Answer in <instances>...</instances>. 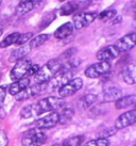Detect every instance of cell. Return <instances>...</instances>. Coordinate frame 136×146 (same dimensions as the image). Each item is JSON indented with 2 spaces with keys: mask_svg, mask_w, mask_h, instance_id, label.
I'll return each instance as SVG.
<instances>
[{
  "mask_svg": "<svg viewBox=\"0 0 136 146\" xmlns=\"http://www.w3.org/2000/svg\"><path fill=\"white\" fill-rule=\"evenodd\" d=\"M1 2H2V0H0V5H1Z\"/></svg>",
  "mask_w": 136,
  "mask_h": 146,
  "instance_id": "obj_37",
  "label": "cell"
},
{
  "mask_svg": "<svg viewBox=\"0 0 136 146\" xmlns=\"http://www.w3.org/2000/svg\"><path fill=\"white\" fill-rule=\"evenodd\" d=\"M97 100V96L94 94H87L80 99V105L83 109H87L90 106H92Z\"/></svg>",
  "mask_w": 136,
  "mask_h": 146,
  "instance_id": "obj_25",
  "label": "cell"
},
{
  "mask_svg": "<svg viewBox=\"0 0 136 146\" xmlns=\"http://www.w3.org/2000/svg\"><path fill=\"white\" fill-rule=\"evenodd\" d=\"M47 89V83H40V84H36L34 83L33 85H29L28 88H26L24 91H21L20 93H18L17 95H15V98L18 102L21 100H26L31 97H35L37 95L42 94L43 92H45Z\"/></svg>",
  "mask_w": 136,
  "mask_h": 146,
  "instance_id": "obj_7",
  "label": "cell"
},
{
  "mask_svg": "<svg viewBox=\"0 0 136 146\" xmlns=\"http://www.w3.org/2000/svg\"><path fill=\"white\" fill-rule=\"evenodd\" d=\"M136 122V111L130 110L128 112H124L116 118L115 128L116 129H123L125 127L133 125Z\"/></svg>",
  "mask_w": 136,
  "mask_h": 146,
  "instance_id": "obj_12",
  "label": "cell"
},
{
  "mask_svg": "<svg viewBox=\"0 0 136 146\" xmlns=\"http://www.w3.org/2000/svg\"><path fill=\"white\" fill-rule=\"evenodd\" d=\"M97 13L94 12H87V13H80V14H77L72 18V26L73 29L77 30H80L83 29L85 27H87L88 25H90L92 21L97 18Z\"/></svg>",
  "mask_w": 136,
  "mask_h": 146,
  "instance_id": "obj_8",
  "label": "cell"
},
{
  "mask_svg": "<svg viewBox=\"0 0 136 146\" xmlns=\"http://www.w3.org/2000/svg\"><path fill=\"white\" fill-rule=\"evenodd\" d=\"M118 21H119V23L121 21V16H118L116 18V21H114L113 23H114V24H118Z\"/></svg>",
  "mask_w": 136,
  "mask_h": 146,
  "instance_id": "obj_34",
  "label": "cell"
},
{
  "mask_svg": "<svg viewBox=\"0 0 136 146\" xmlns=\"http://www.w3.org/2000/svg\"><path fill=\"white\" fill-rule=\"evenodd\" d=\"M20 116L22 118H30L33 116V111H32V106L28 105L24 107L20 110Z\"/></svg>",
  "mask_w": 136,
  "mask_h": 146,
  "instance_id": "obj_29",
  "label": "cell"
},
{
  "mask_svg": "<svg viewBox=\"0 0 136 146\" xmlns=\"http://www.w3.org/2000/svg\"><path fill=\"white\" fill-rule=\"evenodd\" d=\"M72 31H73V26L71 23H65L64 25H62L55 30L54 37L57 40H64L71 34Z\"/></svg>",
  "mask_w": 136,
  "mask_h": 146,
  "instance_id": "obj_18",
  "label": "cell"
},
{
  "mask_svg": "<svg viewBox=\"0 0 136 146\" xmlns=\"http://www.w3.org/2000/svg\"><path fill=\"white\" fill-rule=\"evenodd\" d=\"M119 56V51L115 48V46H106L104 48L100 49L98 52H97V59L100 62H108L115 59Z\"/></svg>",
  "mask_w": 136,
  "mask_h": 146,
  "instance_id": "obj_13",
  "label": "cell"
},
{
  "mask_svg": "<svg viewBox=\"0 0 136 146\" xmlns=\"http://www.w3.org/2000/svg\"><path fill=\"white\" fill-rule=\"evenodd\" d=\"M112 68V65L110 62H98L95 64H92L85 69V76L90 79L99 78L108 74Z\"/></svg>",
  "mask_w": 136,
  "mask_h": 146,
  "instance_id": "obj_5",
  "label": "cell"
},
{
  "mask_svg": "<svg viewBox=\"0 0 136 146\" xmlns=\"http://www.w3.org/2000/svg\"><path fill=\"white\" fill-rule=\"evenodd\" d=\"M30 50H31V48H30L29 45H21L17 49L13 50V52L11 53V57H10V61L17 62L21 59H24L26 56L30 52Z\"/></svg>",
  "mask_w": 136,
  "mask_h": 146,
  "instance_id": "obj_19",
  "label": "cell"
},
{
  "mask_svg": "<svg viewBox=\"0 0 136 146\" xmlns=\"http://www.w3.org/2000/svg\"><path fill=\"white\" fill-rule=\"evenodd\" d=\"M122 79L125 83L128 84H134L136 81V67L135 65L131 63V64L125 65L122 69Z\"/></svg>",
  "mask_w": 136,
  "mask_h": 146,
  "instance_id": "obj_16",
  "label": "cell"
},
{
  "mask_svg": "<svg viewBox=\"0 0 136 146\" xmlns=\"http://www.w3.org/2000/svg\"><path fill=\"white\" fill-rule=\"evenodd\" d=\"M32 35L33 34L31 32H27V33H24V34H19V37H18V40H17V42H16V45H18V46L26 45V43H27L29 40H31Z\"/></svg>",
  "mask_w": 136,
  "mask_h": 146,
  "instance_id": "obj_30",
  "label": "cell"
},
{
  "mask_svg": "<svg viewBox=\"0 0 136 146\" xmlns=\"http://www.w3.org/2000/svg\"><path fill=\"white\" fill-rule=\"evenodd\" d=\"M136 43V34L134 32L129 33L127 35L122 36L115 43V48L120 52H125L130 49H132L135 46Z\"/></svg>",
  "mask_w": 136,
  "mask_h": 146,
  "instance_id": "obj_10",
  "label": "cell"
},
{
  "mask_svg": "<svg viewBox=\"0 0 136 146\" xmlns=\"http://www.w3.org/2000/svg\"><path fill=\"white\" fill-rule=\"evenodd\" d=\"M49 37L50 35L49 34H40V35H37V36L33 37L31 38V41H30V48H37V47H40L42 45H44L46 42L49 40Z\"/></svg>",
  "mask_w": 136,
  "mask_h": 146,
  "instance_id": "obj_21",
  "label": "cell"
},
{
  "mask_svg": "<svg viewBox=\"0 0 136 146\" xmlns=\"http://www.w3.org/2000/svg\"><path fill=\"white\" fill-rule=\"evenodd\" d=\"M73 113L75 112H73V110L71 108H65V109H63L59 113V123L65 124V123L69 122L72 118V116H73Z\"/></svg>",
  "mask_w": 136,
  "mask_h": 146,
  "instance_id": "obj_23",
  "label": "cell"
},
{
  "mask_svg": "<svg viewBox=\"0 0 136 146\" xmlns=\"http://www.w3.org/2000/svg\"><path fill=\"white\" fill-rule=\"evenodd\" d=\"M122 97V93L121 90L116 88V86H108L103 91V102H116L117 99Z\"/></svg>",
  "mask_w": 136,
  "mask_h": 146,
  "instance_id": "obj_15",
  "label": "cell"
},
{
  "mask_svg": "<svg viewBox=\"0 0 136 146\" xmlns=\"http://www.w3.org/2000/svg\"><path fill=\"white\" fill-rule=\"evenodd\" d=\"M31 65H32L31 61L27 60V59H21L19 61L15 62V65H14V67L10 73V78L13 81H17L19 79L26 78Z\"/></svg>",
  "mask_w": 136,
  "mask_h": 146,
  "instance_id": "obj_4",
  "label": "cell"
},
{
  "mask_svg": "<svg viewBox=\"0 0 136 146\" xmlns=\"http://www.w3.org/2000/svg\"><path fill=\"white\" fill-rule=\"evenodd\" d=\"M65 102L60 97H53V96L45 97L38 100L34 105H31L33 116H38V115H42L43 113H47V112H54L62 108Z\"/></svg>",
  "mask_w": 136,
  "mask_h": 146,
  "instance_id": "obj_2",
  "label": "cell"
},
{
  "mask_svg": "<svg viewBox=\"0 0 136 146\" xmlns=\"http://www.w3.org/2000/svg\"><path fill=\"white\" fill-rule=\"evenodd\" d=\"M0 66H1V58H0Z\"/></svg>",
  "mask_w": 136,
  "mask_h": 146,
  "instance_id": "obj_36",
  "label": "cell"
},
{
  "mask_svg": "<svg viewBox=\"0 0 136 146\" xmlns=\"http://www.w3.org/2000/svg\"><path fill=\"white\" fill-rule=\"evenodd\" d=\"M46 134L40 129H31L27 131L21 139L22 146H42L46 142Z\"/></svg>",
  "mask_w": 136,
  "mask_h": 146,
  "instance_id": "obj_3",
  "label": "cell"
},
{
  "mask_svg": "<svg viewBox=\"0 0 136 146\" xmlns=\"http://www.w3.org/2000/svg\"><path fill=\"white\" fill-rule=\"evenodd\" d=\"M62 67H63V63L60 59H52L48 61L43 67H40L38 72L33 76L34 83L36 84L47 83L60 72Z\"/></svg>",
  "mask_w": 136,
  "mask_h": 146,
  "instance_id": "obj_1",
  "label": "cell"
},
{
  "mask_svg": "<svg viewBox=\"0 0 136 146\" xmlns=\"http://www.w3.org/2000/svg\"><path fill=\"white\" fill-rule=\"evenodd\" d=\"M60 1H63V0H60Z\"/></svg>",
  "mask_w": 136,
  "mask_h": 146,
  "instance_id": "obj_38",
  "label": "cell"
},
{
  "mask_svg": "<svg viewBox=\"0 0 136 146\" xmlns=\"http://www.w3.org/2000/svg\"><path fill=\"white\" fill-rule=\"evenodd\" d=\"M78 9V4L76 2H68V3H65L64 5H62L60 8V14L63 15V16H66V15H70L72 13H75Z\"/></svg>",
  "mask_w": 136,
  "mask_h": 146,
  "instance_id": "obj_22",
  "label": "cell"
},
{
  "mask_svg": "<svg viewBox=\"0 0 136 146\" xmlns=\"http://www.w3.org/2000/svg\"><path fill=\"white\" fill-rule=\"evenodd\" d=\"M19 34L20 33L18 32H14L12 34H10V35H8L4 40L1 41V43H0V48H7V47L11 46V45L16 44L17 40L19 37Z\"/></svg>",
  "mask_w": 136,
  "mask_h": 146,
  "instance_id": "obj_24",
  "label": "cell"
},
{
  "mask_svg": "<svg viewBox=\"0 0 136 146\" xmlns=\"http://www.w3.org/2000/svg\"><path fill=\"white\" fill-rule=\"evenodd\" d=\"M83 85V80L81 78H72L70 81H68L65 85H63L61 89H59V95L60 98L68 97L77 93Z\"/></svg>",
  "mask_w": 136,
  "mask_h": 146,
  "instance_id": "obj_9",
  "label": "cell"
},
{
  "mask_svg": "<svg viewBox=\"0 0 136 146\" xmlns=\"http://www.w3.org/2000/svg\"><path fill=\"white\" fill-rule=\"evenodd\" d=\"M29 85H30V79L28 77L19 79L17 81H14L12 84L9 86V93L15 96L18 93H20L21 91H24L26 88H28Z\"/></svg>",
  "mask_w": 136,
  "mask_h": 146,
  "instance_id": "obj_17",
  "label": "cell"
},
{
  "mask_svg": "<svg viewBox=\"0 0 136 146\" xmlns=\"http://www.w3.org/2000/svg\"><path fill=\"white\" fill-rule=\"evenodd\" d=\"M71 79L72 70H66V69L62 68L54 77L47 82V86H49L51 90H59L63 85L66 84L68 81H70Z\"/></svg>",
  "mask_w": 136,
  "mask_h": 146,
  "instance_id": "obj_6",
  "label": "cell"
},
{
  "mask_svg": "<svg viewBox=\"0 0 136 146\" xmlns=\"http://www.w3.org/2000/svg\"><path fill=\"white\" fill-rule=\"evenodd\" d=\"M110 145V140L106 138H99L96 140H92L85 143L83 146H108Z\"/></svg>",
  "mask_w": 136,
  "mask_h": 146,
  "instance_id": "obj_28",
  "label": "cell"
},
{
  "mask_svg": "<svg viewBox=\"0 0 136 146\" xmlns=\"http://www.w3.org/2000/svg\"><path fill=\"white\" fill-rule=\"evenodd\" d=\"M135 102H136L135 95H129V96H123V97H120L119 99H117L116 102H115V107L118 110L125 109L128 107L134 106Z\"/></svg>",
  "mask_w": 136,
  "mask_h": 146,
  "instance_id": "obj_20",
  "label": "cell"
},
{
  "mask_svg": "<svg viewBox=\"0 0 136 146\" xmlns=\"http://www.w3.org/2000/svg\"><path fill=\"white\" fill-rule=\"evenodd\" d=\"M1 34H2V31H1V30H0V36H1Z\"/></svg>",
  "mask_w": 136,
  "mask_h": 146,
  "instance_id": "obj_35",
  "label": "cell"
},
{
  "mask_svg": "<svg viewBox=\"0 0 136 146\" xmlns=\"http://www.w3.org/2000/svg\"><path fill=\"white\" fill-rule=\"evenodd\" d=\"M83 141H84L83 135H76V137H71V138L65 140L61 146H81Z\"/></svg>",
  "mask_w": 136,
  "mask_h": 146,
  "instance_id": "obj_26",
  "label": "cell"
},
{
  "mask_svg": "<svg viewBox=\"0 0 136 146\" xmlns=\"http://www.w3.org/2000/svg\"><path fill=\"white\" fill-rule=\"evenodd\" d=\"M5 96H7V89L4 86H0V107L3 104Z\"/></svg>",
  "mask_w": 136,
  "mask_h": 146,
  "instance_id": "obj_33",
  "label": "cell"
},
{
  "mask_svg": "<svg viewBox=\"0 0 136 146\" xmlns=\"http://www.w3.org/2000/svg\"><path fill=\"white\" fill-rule=\"evenodd\" d=\"M59 124V112H50L49 114L45 115L44 117L40 118L35 123V127L37 129H49Z\"/></svg>",
  "mask_w": 136,
  "mask_h": 146,
  "instance_id": "obj_11",
  "label": "cell"
},
{
  "mask_svg": "<svg viewBox=\"0 0 136 146\" xmlns=\"http://www.w3.org/2000/svg\"><path fill=\"white\" fill-rule=\"evenodd\" d=\"M9 139L4 130H0V146H8Z\"/></svg>",
  "mask_w": 136,
  "mask_h": 146,
  "instance_id": "obj_31",
  "label": "cell"
},
{
  "mask_svg": "<svg viewBox=\"0 0 136 146\" xmlns=\"http://www.w3.org/2000/svg\"><path fill=\"white\" fill-rule=\"evenodd\" d=\"M97 16L101 21L106 23V21H110L116 16V11L115 10H105L103 12H101L100 14H98Z\"/></svg>",
  "mask_w": 136,
  "mask_h": 146,
  "instance_id": "obj_27",
  "label": "cell"
},
{
  "mask_svg": "<svg viewBox=\"0 0 136 146\" xmlns=\"http://www.w3.org/2000/svg\"><path fill=\"white\" fill-rule=\"evenodd\" d=\"M38 69H40V66L37 64H32L30 66V68L28 70V75H27V77L28 76H34L37 72H38Z\"/></svg>",
  "mask_w": 136,
  "mask_h": 146,
  "instance_id": "obj_32",
  "label": "cell"
},
{
  "mask_svg": "<svg viewBox=\"0 0 136 146\" xmlns=\"http://www.w3.org/2000/svg\"><path fill=\"white\" fill-rule=\"evenodd\" d=\"M43 0H20L19 4L16 8V14L24 15L26 13L32 11L33 9L38 7Z\"/></svg>",
  "mask_w": 136,
  "mask_h": 146,
  "instance_id": "obj_14",
  "label": "cell"
}]
</instances>
